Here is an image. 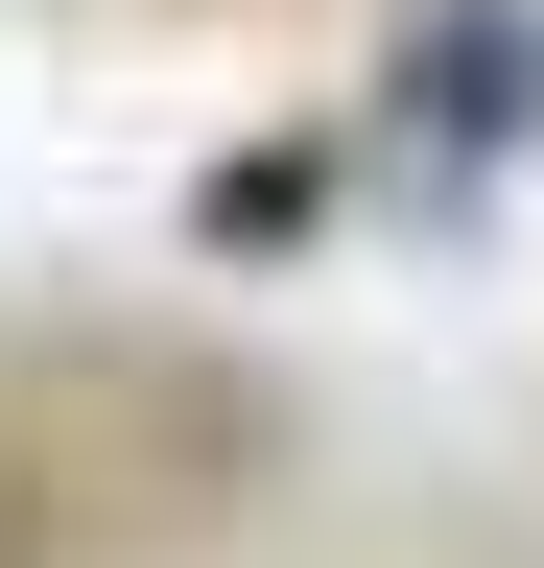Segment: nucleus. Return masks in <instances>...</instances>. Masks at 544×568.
I'll use <instances>...</instances> for the list:
<instances>
[{
    "mask_svg": "<svg viewBox=\"0 0 544 568\" xmlns=\"http://www.w3.org/2000/svg\"><path fill=\"white\" fill-rule=\"evenodd\" d=\"M402 119H427L450 166H497V142L544 119V24H521V0H450V24L402 48Z\"/></svg>",
    "mask_w": 544,
    "mask_h": 568,
    "instance_id": "f257e3e1",
    "label": "nucleus"
},
{
    "mask_svg": "<svg viewBox=\"0 0 544 568\" xmlns=\"http://www.w3.org/2000/svg\"><path fill=\"white\" fill-rule=\"evenodd\" d=\"M308 190H331L308 142H260V166H214V190H189V237H214V261H260V237H308Z\"/></svg>",
    "mask_w": 544,
    "mask_h": 568,
    "instance_id": "f03ea898",
    "label": "nucleus"
}]
</instances>
